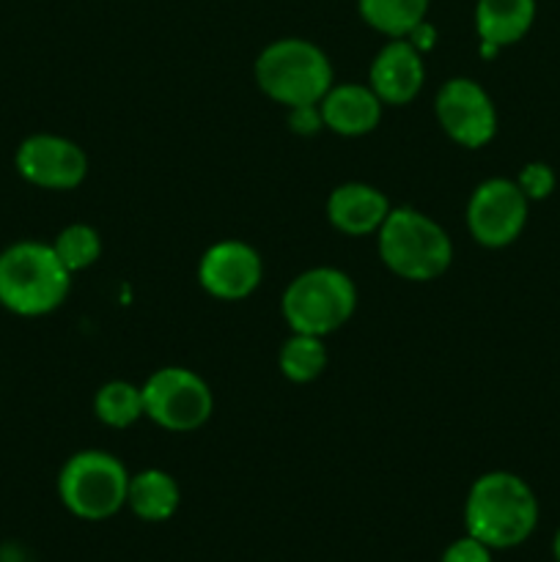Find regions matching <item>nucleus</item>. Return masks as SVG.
Wrapping results in <instances>:
<instances>
[{
    "label": "nucleus",
    "instance_id": "1",
    "mask_svg": "<svg viewBox=\"0 0 560 562\" xmlns=\"http://www.w3.org/2000/svg\"><path fill=\"white\" fill-rule=\"evenodd\" d=\"M538 497L525 477L494 470L478 477L464 499V532L494 552L516 549L538 527Z\"/></svg>",
    "mask_w": 560,
    "mask_h": 562
},
{
    "label": "nucleus",
    "instance_id": "2",
    "mask_svg": "<svg viewBox=\"0 0 560 562\" xmlns=\"http://www.w3.org/2000/svg\"><path fill=\"white\" fill-rule=\"evenodd\" d=\"M71 289V272L44 241H16L0 252V305L16 316L58 311Z\"/></svg>",
    "mask_w": 560,
    "mask_h": 562
},
{
    "label": "nucleus",
    "instance_id": "3",
    "mask_svg": "<svg viewBox=\"0 0 560 562\" xmlns=\"http://www.w3.org/2000/svg\"><path fill=\"white\" fill-rule=\"evenodd\" d=\"M379 258L401 280L428 283L443 278L453 261V241L448 231L417 209H390L377 231Z\"/></svg>",
    "mask_w": 560,
    "mask_h": 562
},
{
    "label": "nucleus",
    "instance_id": "4",
    "mask_svg": "<svg viewBox=\"0 0 560 562\" xmlns=\"http://www.w3.org/2000/svg\"><path fill=\"white\" fill-rule=\"evenodd\" d=\"M256 86L272 102L289 108L318 104L335 86L333 64L318 44L307 38H278L258 53Z\"/></svg>",
    "mask_w": 560,
    "mask_h": 562
},
{
    "label": "nucleus",
    "instance_id": "5",
    "mask_svg": "<svg viewBox=\"0 0 560 562\" xmlns=\"http://www.w3.org/2000/svg\"><path fill=\"white\" fill-rule=\"evenodd\" d=\"M355 280L335 267H313L296 274L285 285L283 302H280L291 333L316 335V338L338 333L355 316Z\"/></svg>",
    "mask_w": 560,
    "mask_h": 562
},
{
    "label": "nucleus",
    "instance_id": "6",
    "mask_svg": "<svg viewBox=\"0 0 560 562\" xmlns=\"http://www.w3.org/2000/svg\"><path fill=\"white\" fill-rule=\"evenodd\" d=\"M130 472L108 450H80L58 472V497L82 521H108L126 508Z\"/></svg>",
    "mask_w": 560,
    "mask_h": 562
},
{
    "label": "nucleus",
    "instance_id": "7",
    "mask_svg": "<svg viewBox=\"0 0 560 562\" xmlns=\"http://www.w3.org/2000/svg\"><path fill=\"white\" fill-rule=\"evenodd\" d=\"M141 390L143 415L165 431H198L201 426H206L214 412L212 390L190 368H159L146 379Z\"/></svg>",
    "mask_w": 560,
    "mask_h": 562
},
{
    "label": "nucleus",
    "instance_id": "8",
    "mask_svg": "<svg viewBox=\"0 0 560 562\" xmlns=\"http://www.w3.org/2000/svg\"><path fill=\"white\" fill-rule=\"evenodd\" d=\"M530 214V201L516 179H486L472 190L467 201V231L489 250L514 245L522 236Z\"/></svg>",
    "mask_w": 560,
    "mask_h": 562
},
{
    "label": "nucleus",
    "instance_id": "9",
    "mask_svg": "<svg viewBox=\"0 0 560 562\" xmlns=\"http://www.w3.org/2000/svg\"><path fill=\"white\" fill-rule=\"evenodd\" d=\"M434 115L445 135L464 148H483L497 135V108L470 77H450L439 86Z\"/></svg>",
    "mask_w": 560,
    "mask_h": 562
},
{
    "label": "nucleus",
    "instance_id": "10",
    "mask_svg": "<svg viewBox=\"0 0 560 562\" xmlns=\"http://www.w3.org/2000/svg\"><path fill=\"white\" fill-rule=\"evenodd\" d=\"M16 173L42 190H75L88 176V157L75 140L49 132L25 137L16 148Z\"/></svg>",
    "mask_w": 560,
    "mask_h": 562
},
{
    "label": "nucleus",
    "instance_id": "11",
    "mask_svg": "<svg viewBox=\"0 0 560 562\" xmlns=\"http://www.w3.org/2000/svg\"><path fill=\"white\" fill-rule=\"evenodd\" d=\"M264 280V261L247 241H214L198 261V283L209 296L223 302L247 300Z\"/></svg>",
    "mask_w": 560,
    "mask_h": 562
},
{
    "label": "nucleus",
    "instance_id": "12",
    "mask_svg": "<svg viewBox=\"0 0 560 562\" xmlns=\"http://www.w3.org/2000/svg\"><path fill=\"white\" fill-rule=\"evenodd\" d=\"M423 82H426L423 55L412 47L410 38H388L368 71L371 91L382 99V104L401 108L423 91Z\"/></svg>",
    "mask_w": 560,
    "mask_h": 562
},
{
    "label": "nucleus",
    "instance_id": "13",
    "mask_svg": "<svg viewBox=\"0 0 560 562\" xmlns=\"http://www.w3.org/2000/svg\"><path fill=\"white\" fill-rule=\"evenodd\" d=\"M390 201L382 190L366 181L338 184L327 198V220L344 236L377 234L390 214Z\"/></svg>",
    "mask_w": 560,
    "mask_h": 562
},
{
    "label": "nucleus",
    "instance_id": "14",
    "mask_svg": "<svg viewBox=\"0 0 560 562\" xmlns=\"http://www.w3.org/2000/svg\"><path fill=\"white\" fill-rule=\"evenodd\" d=\"M324 119V130L340 137H362L373 132L382 121V99L362 82H344L333 86L318 102Z\"/></svg>",
    "mask_w": 560,
    "mask_h": 562
},
{
    "label": "nucleus",
    "instance_id": "15",
    "mask_svg": "<svg viewBox=\"0 0 560 562\" xmlns=\"http://www.w3.org/2000/svg\"><path fill=\"white\" fill-rule=\"evenodd\" d=\"M536 0H478V42L492 44L497 49L522 42L536 22Z\"/></svg>",
    "mask_w": 560,
    "mask_h": 562
},
{
    "label": "nucleus",
    "instance_id": "16",
    "mask_svg": "<svg viewBox=\"0 0 560 562\" xmlns=\"http://www.w3.org/2000/svg\"><path fill=\"white\" fill-rule=\"evenodd\" d=\"M181 505V488L176 477L165 470H143L130 477L126 488V508L132 516L148 525H163L173 519Z\"/></svg>",
    "mask_w": 560,
    "mask_h": 562
},
{
    "label": "nucleus",
    "instance_id": "17",
    "mask_svg": "<svg viewBox=\"0 0 560 562\" xmlns=\"http://www.w3.org/2000/svg\"><path fill=\"white\" fill-rule=\"evenodd\" d=\"M432 0H357V14L388 38H406L421 22L428 20Z\"/></svg>",
    "mask_w": 560,
    "mask_h": 562
},
{
    "label": "nucleus",
    "instance_id": "18",
    "mask_svg": "<svg viewBox=\"0 0 560 562\" xmlns=\"http://www.w3.org/2000/svg\"><path fill=\"white\" fill-rule=\"evenodd\" d=\"M327 346H324V338H316V335H302L291 333V338L280 346L278 366L280 373H283L289 382L294 384H311L316 382L318 376L327 368Z\"/></svg>",
    "mask_w": 560,
    "mask_h": 562
},
{
    "label": "nucleus",
    "instance_id": "19",
    "mask_svg": "<svg viewBox=\"0 0 560 562\" xmlns=\"http://www.w3.org/2000/svg\"><path fill=\"white\" fill-rule=\"evenodd\" d=\"M93 415L99 423L110 428H130L135 426L143 415V390L132 382H113L102 384L93 395Z\"/></svg>",
    "mask_w": 560,
    "mask_h": 562
},
{
    "label": "nucleus",
    "instance_id": "20",
    "mask_svg": "<svg viewBox=\"0 0 560 562\" xmlns=\"http://www.w3.org/2000/svg\"><path fill=\"white\" fill-rule=\"evenodd\" d=\"M53 250L71 274L82 272V269L93 267L102 256V236L91 225L71 223L64 231H58V236L53 239Z\"/></svg>",
    "mask_w": 560,
    "mask_h": 562
},
{
    "label": "nucleus",
    "instance_id": "21",
    "mask_svg": "<svg viewBox=\"0 0 560 562\" xmlns=\"http://www.w3.org/2000/svg\"><path fill=\"white\" fill-rule=\"evenodd\" d=\"M516 184H519V190L525 192V198L530 203L547 201L555 192L558 176H555V170L547 162H527L519 170V176H516Z\"/></svg>",
    "mask_w": 560,
    "mask_h": 562
},
{
    "label": "nucleus",
    "instance_id": "22",
    "mask_svg": "<svg viewBox=\"0 0 560 562\" xmlns=\"http://www.w3.org/2000/svg\"><path fill=\"white\" fill-rule=\"evenodd\" d=\"M439 562H494V549H489L486 543L464 532V536L445 547Z\"/></svg>",
    "mask_w": 560,
    "mask_h": 562
},
{
    "label": "nucleus",
    "instance_id": "23",
    "mask_svg": "<svg viewBox=\"0 0 560 562\" xmlns=\"http://www.w3.org/2000/svg\"><path fill=\"white\" fill-rule=\"evenodd\" d=\"M289 126L294 135L311 137L324 130L322 108L318 104H300V108H289Z\"/></svg>",
    "mask_w": 560,
    "mask_h": 562
},
{
    "label": "nucleus",
    "instance_id": "24",
    "mask_svg": "<svg viewBox=\"0 0 560 562\" xmlns=\"http://www.w3.org/2000/svg\"><path fill=\"white\" fill-rule=\"evenodd\" d=\"M406 38H410L412 47L423 55V53H428V49H434V44H437V27L426 20V22H421V25H417Z\"/></svg>",
    "mask_w": 560,
    "mask_h": 562
},
{
    "label": "nucleus",
    "instance_id": "25",
    "mask_svg": "<svg viewBox=\"0 0 560 562\" xmlns=\"http://www.w3.org/2000/svg\"><path fill=\"white\" fill-rule=\"evenodd\" d=\"M552 558H555V562H560V530L555 532V538H552Z\"/></svg>",
    "mask_w": 560,
    "mask_h": 562
}]
</instances>
